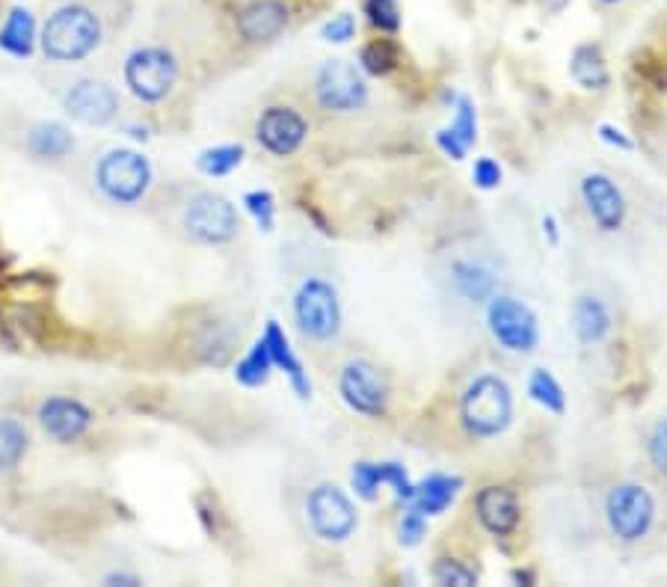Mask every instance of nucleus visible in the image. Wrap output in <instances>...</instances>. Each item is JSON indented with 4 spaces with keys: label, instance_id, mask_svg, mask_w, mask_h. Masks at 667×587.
<instances>
[{
    "label": "nucleus",
    "instance_id": "1",
    "mask_svg": "<svg viewBox=\"0 0 667 587\" xmlns=\"http://www.w3.org/2000/svg\"><path fill=\"white\" fill-rule=\"evenodd\" d=\"M514 389L507 386L499 374H478L466 383L457 401V419H460L463 431L475 443H490L507 433L514 424Z\"/></svg>",
    "mask_w": 667,
    "mask_h": 587
},
{
    "label": "nucleus",
    "instance_id": "2",
    "mask_svg": "<svg viewBox=\"0 0 667 587\" xmlns=\"http://www.w3.org/2000/svg\"><path fill=\"white\" fill-rule=\"evenodd\" d=\"M175 232L199 247H226L241 235V216L226 196L214 190H187L173 211Z\"/></svg>",
    "mask_w": 667,
    "mask_h": 587
},
{
    "label": "nucleus",
    "instance_id": "3",
    "mask_svg": "<svg viewBox=\"0 0 667 587\" xmlns=\"http://www.w3.org/2000/svg\"><path fill=\"white\" fill-rule=\"evenodd\" d=\"M102 15L86 3H62L42 27V54L51 62H81L102 45Z\"/></svg>",
    "mask_w": 667,
    "mask_h": 587
},
{
    "label": "nucleus",
    "instance_id": "4",
    "mask_svg": "<svg viewBox=\"0 0 667 587\" xmlns=\"http://www.w3.org/2000/svg\"><path fill=\"white\" fill-rule=\"evenodd\" d=\"M602 516H606L608 535L615 537L620 547H637L656 528V495L641 481H617L606 490Z\"/></svg>",
    "mask_w": 667,
    "mask_h": 587
},
{
    "label": "nucleus",
    "instance_id": "5",
    "mask_svg": "<svg viewBox=\"0 0 667 587\" xmlns=\"http://www.w3.org/2000/svg\"><path fill=\"white\" fill-rule=\"evenodd\" d=\"M294 327L312 344H332L344 327L339 289L324 277H306L291 300Z\"/></svg>",
    "mask_w": 667,
    "mask_h": 587
},
{
    "label": "nucleus",
    "instance_id": "6",
    "mask_svg": "<svg viewBox=\"0 0 667 587\" xmlns=\"http://www.w3.org/2000/svg\"><path fill=\"white\" fill-rule=\"evenodd\" d=\"M483 320L490 339L511 356H528L540 348V318L525 300L495 291L483 303Z\"/></svg>",
    "mask_w": 667,
    "mask_h": 587
},
{
    "label": "nucleus",
    "instance_id": "7",
    "mask_svg": "<svg viewBox=\"0 0 667 587\" xmlns=\"http://www.w3.org/2000/svg\"><path fill=\"white\" fill-rule=\"evenodd\" d=\"M152 164L149 157L131 149H110L98 157L95 164L93 181L98 187V193L119 208H133L140 206L152 187Z\"/></svg>",
    "mask_w": 667,
    "mask_h": 587
},
{
    "label": "nucleus",
    "instance_id": "8",
    "mask_svg": "<svg viewBox=\"0 0 667 587\" xmlns=\"http://www.w3.org/2000/svg\"><path fill=\"white\" fill-rule=\"evenodd\" d=\"M128 93L143 104L166 102L182 78V62L166 45H140L122 66Z\"/></svg>",
    "mask_w": 667,
    "mask_h": 587
},
{
    "label": "nucleus",
    "instance_id": "9",
    "mask_svg": "<svg viewBox=\"0 0 667 587\" xmlns=\"http://www.w3.org/2000/svg\"><path fill=\"white\" fill-rule=\"evenodd\" d=\"M315 104L324 114L332 116H353L365 110L371 102L368 81L360 62L353 66L348 60H327L315 72V86H312Z\"/></svg>",
    "mask_w": 667,
    "mask_h": 587
},
{
    "label": "nucleus",
    "instance_id": "10",
    "mask_svg": "<svg viewBox=\"0 0 667 587\" xmlns=\"http://www.w3.org/2000/svg\"><path fill=\"white\" fill-rule=\"evenodd\" d=\"M303 510H306L312 535L324 543H336V547L348 543L360 528V510L353 505V498L336 484L312 486L303 502Z\"/></svg>",
    "mask_w": 667,
    "mask_h": 587
},
{
    "label": "nucleus",
    "instance_id": "11",
    "mask_svg": "<svg viewBox=\"0 0 667 587\" xmlns=\"http://www.w3.org/2000/svg\"><path fill=\"white\" fill-rule=\"evenodd\" d=\"M336 386H339V398L350 412L371 419V422H381L389 415V380L371 360L344 362Z\"/></svg>",
    "mask_w": 667,
    "mask_h": 587
},
{
    "label": "nucleus",
    "instance_id": "12",
    "mask_svg": "<svg viewBox=\"0 0 667 587\" xmlns=\"http://www.w3.org/2000/svg\"><path fill=\"white\" fill-rule=\"evenodd\" d=\"M60 104L74 122L86 128H104L119 116V93L114 90V83L93 74L74 78L60 93Z\"/></svg>",
    "mask_w": 667,
    "mask_h": 587
},
{
    "label": "nucleus",
    "instance_id": "13",
    "mask_svg": "<svg viewBox=\"0 0 667 587\" xmlns=\"http://www.w3.org/2000/svg\"><path fill=\"white\" fill-rule=\"evenodd\" d=\"M256 140L270 157H294L308 140V119L291 104H270L256 119Z\"/></svg>",
    "mask_w": 667,
    "mask_h": 587
},
{
    "label": "nucleus",
    "instance_id": "14",
    "mask_svg": "<svg viewBox=\"0 0 667 587\" xmlns=\"http://www.w3.org/2000/svg\"><path fill=\"white\" fill-rule=\"evenodd\" d=\"M578 196H582V206H585L596 232L615 235V232L627 226L629 202L611 176H606V173H587L578 181Z\"/></svg>",
    "mask_w": 667,
    "mask_h": 587
},
{
    "label": "nucleus",
    "instance_id": "15",
    "mask_svg": "<svg viewBox=\"0 0 667 587\" xmlns=\"http://www.w3.org/2000/svg\"><path fill=\"white\" fill-rule=\"evenodd\" d=\"M350 484H353V493L368 505L381 498V486H389L398 498V505L403 507L410 505L412 490H416L407 466L398 463V460H360L350 469Z\"/></svg>",
    "mask_w": 667,
    "mask_h": 587
},
{
    "label": "nucleus",
    "instance_id": "16",
    "mask_svg": "<svg viewBox=\"0 0 667 587\" xmlns=\"http://www.w3.org/2000/svg\"><path fill=\"white\" fill-rule=\"evenodd\" d=\"M291 24V7L285 0H247L235 15L237 36L247 45H267L279 39Z\"/></svg>",
    "mask_w": 667,
    "mask_h": 587
},
{
    "label": "nucleus",
    "instance_id": "17",
    "mask_svg": "<svg viewBox=\"0 0 667 587\" xmlns=\"http://www.w3.org/2000/svg\"><path fill=\"white\" fill-rule=\"evenodd\" d=\"M36 419H39V427L45 431V436H51L54 443L72 445L90 431L93 410L78 398H48L36 412Z\"/></svg>",
    "mask_w": 667,
    "mask_h": 587
},
{
    "label": "nucleus",
    "instance_id": "18",
    "mask_svg": "<svg viewBox=\"0 0 667 587\" xmlns=\"http://www.w3.org/2000/svg\"><path fill=\"white\" fill-rule=\"evenodd\" d=\"M475 516L493 537L514 535L523 519V507H519V495L511 486H483L475 495Z\"/></svg>",
    "mask_w": 667,
    "mask_h": 587
},
{
    "label": "nucleus",
    "instance_id": "19",
    "mask_svg": "<svg viewBox=\"0 0 667 587\" xmlns=\"http://www.w3.org/2000/svg\"><path fill=\"white\" fill-rule=\"evenodd\" d=\"M448 282H452L454 294L472 306H483L499 291L495 270L481 258H454L452 268H448Z\"/></svg>",
    "mask_w": 667,
    "mask_h": 587
},
{
    "label": "nucleus",
    "instance_id": "20",
    "mask_svg": "<svg viewBox=\"0 0 667 587\" xmlns=\"http://www.w3.org/2000/svg\"><path fill=\"white\" fill-rule=\"evenodd\" d=\"M611 327H615V318H611L606 300L596 294H578L573 300V332L578 344H585V348L602 344L611 336Z\"/></svg>",
    "mask_w": 667,
    "mask_h": 587
},
{
    "label": "nucleus",
    "instance_id": "21",
    "mask_svg": "<svg viewBox=\"0 0 667 587\" xmlns=\"http://www.w3.org/2000/svg\"><path fill=\"white\" fill-rule=\"evenodd\" d=\"M261 339L267 341V351L273 356V368H279V372L285 374L288 383H291V389L297 391V398H303V401L312 398V380H308L303 362H300V356L294 353V348H291L285 330L279 327V320H267Z\"/></svg>",
    "mask_w": 667,
    "mask_h": 587
},
{
    "label": "nucleus",
    "instance_id": "22",
    "mask_svg": "<svg viewBox=\"0 0 667 587\" xmlns=\"http://www.w3.org/2000/svg\"><path fill=\"white\" fill-rule=\"evenodd\" d=\"M463 490V478L460 474H445V472H431L428 478H421L416 490H412L410 505L412 510H419L428 519L431 516L445 514L448 507L454 505V498L460 495Z\"/></svg>",
    "mask_w": 667,
    "mask_h": 587
},
{
    "label": "nucleus",
    "instance_id": "23",
    "mask_svg": "<svg viewBox=\"0 0 667 587\" xmlns=\"http://www.w3.org/2000/svg\"><path fill=\"white\" fill-rule=\"evenodd\" d=\"M570 78L587 93H606L611 86V72L602 48L596 42H582L570 54Z\"/></svg>",
    "mask_w": 667,
    "mask_h": 587
},
{
    "label": "nucleus",
    "instance_id": "24",
    "mask_svg": "<svg viewBox=\"0 0 667 587\" xmlns=\"http://www.w3.org/2000/svg\"><path fill=\"white\" fill-rule=\"evenodd\" d=\"M27 152L36 161H62L74 152V137L66 125L42 122L27 134Z\"/></svg>",
    "mask_w": 667,
    "mask_h": 587
},
{
    "label": "nucleus",
    "instance_id": "25",
    "mask_svg": "<svg viewBox=\"0 0 667 587\" xmlns=\"http://www.w3.org/2000/svg\"><path fill=\"white\" fill-rule=\"evenodd\" d=\"M36 45V21L31 10L12 7L10 15L0 24V48L12 57H31Z\"/></svg>",
    "mask_w": 667,
    "mask_h": 587
},
{
    "label": "nucleus",
    "instance_id": "26",
    "mask_svg": "<svg viewBox=\"0 0 667 587\" xmlns=\"http://www.w3.org/2000/svg\"><path fill=\"white\" fill-rule=\"evenodd\" d=\"M528 398L549 415H564L566 412V391L549 368H534L531 377H528Z\"/></svg>",
    "mask_w": 667,
    "mask_h": 587
},
{
    "label": "nucleus",
    "instance_id": "27",
    "mask_svg": "<svg viewBox=\"0 0 667 587\" xmlns=\"http://www.w3.org/2000/svg\"><path fill=\"white\" fill-rule=\"evenodd\" d=\"M273 372H277V368H273V356L267 351V341L258 339L256 344L244 353V360L235 365V380L241 383V386H247V389H258V386H267V380H270V374Z\"/></svg>",
    "mask_w": 667,
    "mask_h": 587
},
{
    "label": "nucleus",
    "instance_id": "28",
    "mask_svg": "<svg viewBox=\"0 0 667 587\" xmlns=\"http://www.w3.org/2000/svg\"><path fill=\"white\" fill-rule=\"evenodd\" d=\"M31 448V433L15 419H0V474L19 469Z\"/></svg>",
    "mask_w": 667,
    "mask_h": 587
},
{
    "label": "nucleus",
    "instance_id": "29",
    "mask_svg": "<svg viewBox=\"0 0 667 587\" xmlns=\"http://www.w3.org/2000/svg\"><path fill=\"white\" fill-rule=\"evenodd\" d=\"M398 45L391 42V36H381V39L368 42V45H362L360 51V69L368 78H386V74L398 69Z\"/></svg>",
    "mask_w": 667,
    "mask_h": 587
},
{
    "label": "nucleus",
    "instance_id": "30",
    "mask_svg": "<svg viewBox=\"0 0 667 587\" xmlns=\"http://www.w3.org/2000/svg\"><path fill=\"white\" fill-rule=\"evenodd\" d=\"M244 145L241 143H226V145H214V149H206L202 155H199V161H196V166H199V173L208 178H223L229 176V173H235L237 166L244 164Z\"/></svg>",
    "mask_w": 667,
    "mask_h": 587
},
{
    "label": "nucleus",
    "instance_id": "31",
    "mask_svg": "<svg viewBox=\"0 0 667 587\" xmlns=\"http://www.w3.org/2000/svg\"><path fill=\"white\" fill-rule=\"evenodd\" d=\"M431 576L436 585L445 587H469L478 585V570L469 567L460 557H436L431 567Z\"/></svg>",
    "mask_w": 667,
    "mask_h": 587
},
{
    "label": "nucleus",
    "instance_id": "32",
    "mask_svg": "<svg viewBox=\"0 0 667 587\" xmlns=\"http://www.w3.org/2000/svg\"><path fill=\"white\" fill-rule=\"evenodd\" d=\"M362 10H365V19H368L371 27L381 36H395L400 31V24H403L398 0H365Z\"/></svg>",
    "mask_w": 667,
    "mask_h": 587
},
{
    "label": "nucleus",
    "instance_id": "33",
    "mask_svg": "<svg viewBox=\"0 0 667 587\" xmlns=\"http://www.w3.org/2000/svg\"><path fill=\"white\" fill-rule=\"evenodd\" d=\"M454 134L460 137L463 143L472 149L475 140H478V110H475V102L469 95H460L457 98V107H454V119H452Z\"/></svg>",
    "mask_w": 667,
    "mask_h": 587
},
{
    "label": "nucleus",
    "instance_id": "34",
    "mask_svg": "<svg viewBox=\"0 0 667 587\" xmlns=\"http://www.w3.org/2000/svg\"><path fill=\"white\" fill-rule=\"evenodd\" d=\"M244 208H247L253 220H256L265 232H273V223H277V199H273L270 190H249V193L244 196Z\"/></svg>",
    "mask_w": 667,
    "mask_h": 587
},
{
    "label": "nucleus",
    "instance_id": "35",
    "mask_svg": "<svg viewBox=\"0 0 667 587\" xmlns=\"http://www.w3.org/2000/svg\"><path fill=\"white\" fill-rule=\"evenodd\" d=\"M647 460L662 478H667V415L656 419V424L647 431Z\"/></svg>",
    "mask_w": 667,
    "mask_h": 587
},
{
    "label": "nucleus",
    "instance_id": "36",
    "mask_svg": "<svg viewBox=\"0 0 667 587\" xmlns=\"http://www.w3.org/2000/svg\"><path fill=\"white\" fill-rule=\"evenodd\" d=\"M424 537H428V516L419 514V510H412V507H407L398 523V543L400 547L412 549L419 547Z\"/></svg>",
    "mask_w": 667,
    "mask_h": 587
},
{
    "label": "nucleus",
    "instance_id": "37",
    "mask_svg": "<svg viewBox=\"0 0 667 587\" xmlns=\"http://www.w3.org/2000/svg\"><path fill=\"white\" fill-rule=\"evenodd\" d=\"M353 36H356V19H353L350 12L332 15V19L320 27V39L332 42V45H344V42H350Z\"/></svg>",
    "mask_w": 667,
    "mask_h": 587
},
{
    "label": "nucleus",
    "instance_id": "38",
    "mask_svg": "<svg viewBox=\"0 0 667 587\" xmlns=\"http://www.w3.org/2000/svg\"><path fill=\"white\" fill-rule=\"evenodd\" d=\"M472 181L481 190H495L504 181V169L493 157H478L472 166Z\"/></svg>",
    "mask_w": 667,
    "mask_h": 587
},
{
    "label": "nucleus",
    "instance_id": "39",
    "mask_svg": "<svg viewBox=\"0 0 667 587\" xmlns=\"http://www.w3.org/2000/svg\"><path fill=\"white\" fill-rule=\"evenodd\" d=\"M436 145H440L442 155L452 157V161H466V155H469V145L463 143L460 137L454 134L452 128H442V131H436Z\"/></svg>",
    "mask_w": 667,
    "mask_h": 587
},
{
    "label": "nucleus",
    "instance_id": "40",
    "mask_svg": "<svg viewBox=\"0 0 667 587\" xmlns=\"http://www.w3.org/2000/svg\"><path fill=\"white\" fill-rule=\"evenodd\" d=\"M599 140L611 145V149H620V152H632V149H635V143H632L617 125H608V122L599 125Z\"/></svg>",
    "mask_w": 667,
    "mask_h": 587
},
{
    "label": "nucleus",
    "instance_id": "41",
    "mask_svg": "<svg viewBox=\"0 0 667 587\" xmlns=\"http://www.w3.org/2000/svg\"><path fill=\"white\" fill-rule=\"evenodd\" d=\"M543 237L552 244V247H558L561 244V232H558V220H554L552 214L543 216Z\"/></svg>",
    "mask_w": 667,
    "mask_h": 587
},
{
    "label": "nucleus",
    "instance_id": "42",
    "mask_svg": "<svg viewBox=\"0 0 667 587\" xmlns=\"http://www.w3.org/2000/svg\"><path fill=\"white\" fill-rule=\"evenodd\" d=\"M570 3H573V0H537V7H540L546 15H561Z\"/></svg>",
    "mask_w": 667,
    "mask_h": 587
},
{
    "label": "nucleus",
    "instance_id": "43",
    "mask_svg": "<svg viewBox=\"0 0 667 587\" xmlns=\"http://www.w3.org/2000/svg\"><path fill=\"white\" fill-rule=\"evenodd\" d=\"M104 585H140V578L128 576V573H114V576L104 578Z\"/></svg>",
    "mask_w": 667,
    "mask_h": 587
},
{
    "label": "nucleus",
    "instance_id": "44",
    "mask_svg": "<svg viewBox=\"0 0 667 587\" xmlns=\"http://www.w3.org/2000/svg\"><path fill=\"white\" fill-rule=\"evenodd\" d=\"M514 578L525 582V585H534V573H528V570H514Z\"/></svg>",
    "mask_w": 667,
    "mask_h": 587
},
{
    "label": "nucleus",
    "instance_id": "45",
    "mask_svg": "<svg viewBox=\"0 0 667 587\" xmlns=\"http://www.w3.org/2000/svg\"><path fill=\"white\" fill-rule=\"evenodd\" d=\"M599 3H623V0H599Z\"/></svg>",
    "mask_w": 667,
    "mask_h": 587
}]
</instances>
